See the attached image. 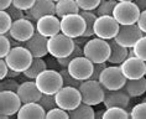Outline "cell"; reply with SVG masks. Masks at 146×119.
I'll use <instances>...</instances> for the list:
<instances>
[{
  "mask_svg": "<svg viewBox=\"0 0 146 119\" xmlns=\"http://www.w3.org/2000/svg\"><path fill=\"white\" fill-rule=\"evenodd\" d=\"M141 100H142V102H146V97H144V98H142Z\"/></svg>",
  "mask_w": 146,
  "mask_h": 119,
  "instance_id": "obj_50",
  "label": "cell"
},
{
  "mask_svg": "<svg viewBox=\"0 0 146 119\" xmlns=\"http://www.w3.org/2000/svg\"><path fill=\"white\" fill-rule=\"evenodd\" d=\"M86 31V20L79 13L61 17V32L68 37L77 39Z\"/></svg>",
  "mask_w": 146,
  "mask_h": 119,
  "instance_id": "obj_9",
  "label": "cell"
},
{
  "mask_svg": "<svg viewBox=\"0 0 146 119\" xmlns=\"http://www.w3.org/2000/svg\"><path fill=\"white\" fill-rule=\"evenodd\" d=\"M46 68H47V62L42 57H34L30 67H29L26 71H24L23 74L29 79H35L42 71H45Z\"/></svg>",
  "mask_w": 146,
  "mask_h": 119,
  "instance_id": "obj_25",
  "label": "cell"
},
{
  "mask_svg": "<svg viewBox=\"0 0 146 119\" xmlns=\"http://www.w3.org/2000/svg\"><path fill=\"white\" fill-rule=\"evenodd\" d=\"M105 67H107L105 62H103V63H94V66H93V73H92V76H90V79L98 81V79H99L100 73L103 72V70H104Z\"/></svg>",
  "mask_w": 146,
  "mask_h": 119,
  "instance_id": "obj_41",
  "label": "cell"
},
{
  "mask_svg": "<svg viewBox=\"0 0 146 119\" xmlns=\"http://www.w3.org/2000/svg\"><path fill=\"white\" fill-rule=\"evenodd\" d=\"M74 39L68 37L62 32L48 37V42H47L48 53L54 59H62V57L69 56L74 50Z\"/></svg>",
  "mask_w": 146,
  "mask_h": 119,
  "instance_id": "obj_3",
  "label": "cell"
},
{
  "mask_svg": "<svg viewBox=\"0 0 146 119\" xmlns=\"http://www.w3.org/2000/svg\"><path fill=\"white\" fill-rule=\"evenodd\" d=\"M6 11H8V14L10 16H11V19L15 21L17 19H23V17H25L24 15V10H21L19 8H16V6H14L13 4L9 6L8 9H6Z\"/></svg>",
  "mask_w": 146,
  "mask_h": 119,
  "instance_id": "obj_40",
  "label": "cell"
},
{
  "mask_svg": "<svg viewBox=\"0 0 146 119\" xmlns=\"http://www.w3.org/2000/svg\"><path fill=\"white\" fill-rule=\"evenodd\" d=\"M10 50H11L10 39L6 35L1 34V36H0V57H1V59H5L6 55L10 52Z\"/></svg>",
  "mask_w": 146,
  "mask_h": 119,
  "instance_id": "obj_36",
  "label": "cell"
},
{
  "mask_svg": "<svg viewBox=\"0 0 146 119\" xmlns=\"http://www.w3.org/2000/svg\"><path fill=\"white\" fill-rule=\"evenodd\" d=\"M9 70H10V68L8 66V63H6L5 59H1V60H0V79L6 78Z\"/></svg>",
  "mask_w": 146,
  "mask_h": 119,
  "instance_id": "obj_42",
  "label": "cell"
},
{
  "mask_svg": "<svg viewBox=\"0 0 146 119\" xmlns=\"http://www.w3.org/2000/svg\"><path fill=\"white\" fill-rule=\"evenodd\" d=\"M36 26L30 19H27L26 16L23 19H17L13 23L11 29H10L9 34L13 39H15L16 41L25 42L29 39H31V36L35 34Z\"/></svg>",
  "mask_w": 146,
  "mask_h": 119,
  "instance_id": "obj_13",
  "label": "cell"
},
{
  "mask_svg": "<svg viewBox=\"0 0 146 119\" xmlns=\"http://www.w3.org/2000/svg\"><path fill=\"white\" fill-rule=\"evenodd\" d=\"M119 66L123 74L127 79H137L145 77L146 74V62L136 56H129Z\"/></svg>",
  "mask_w": 146,
  "mask_h": 119,
  "instance_id": "obj_15",
  "label": "cell"
},
{
  "mask_svg": "<svg viewBox=\"0 0 146 119\" xmlns=\"http://www.w3.org/2000/svg\"><path fill=\"white\" fill-rule=\"evenodd\" d=\"M35 1L36 0H13V5L24 10V11H27L34 6Z\"/></svg>",
  "mask_w": 146,
  "mask_h": 119,
  "instance_id": "obj_39",
  "label": "cell"
},
{
  "mask_svg": "<svg viewBox=\"0 0 146 119\" xmlns=\"http://www.w3.org/2000/svg\"><path fill=\"white\" fill-rule=\"evenodd\" d=\"M47 42H48V37L35 31V34L31 36V39L23 42V45L31 52V55L34 57H45L48 53Z\"/></svg>",
  "mask_w": 146,
  "mask_h": 119,
  "instance_id": "obj_19",
  "label": "cell"
},
{
  "mask_svg": "<svg viewBox=\"0 0 146 119\" xmlns=\"http://www.w3.org/2000/svg\"><path fill=\"white\" fill-rule=\"evenodd\" d=\"M13 4V0H0V10H6Z\"/></svg>",
  "mask_w": 146,
  "mask_h": 119,
  "instance_id": "obj_44",
  "label": "cell"
},
{
  "mask_svg": "<svg viewBox=\"0 0 146 119\" xmlns=\"http://www.w3.org/2000/svg\"><path fill=\"white\" fill-rule=\"evenodd\" d=\"M79 92L82 96V102L89 106H98L103 103L105 97V88L100 84V82L90 78L82 81L79 86Z\"/></svg>",
  "mask_w": 146,
  "mask_h": 119,
  "instance_id": "obj_4",
  "label": "cell"
},
{
  "mask_svg": "<svg viewBox=\"0 0 146 119\" xmlns=\"http://www.w3.org/2000/svg\"><path fill=\"white\" fill-rule=\"evenodd\" d=\"M145 34L141 31V29L137 26V24L131 25H120L119 32L115 36V41L121 46H125L127 49H133L134 45L140 37H142Z\"/></svg>",
  "mask_w": 146,
  "mask_h": 119,
  "instance_id": "obj_12",
  "label": "cell"
},
{
  "mask_svg": "<svg viewBox=\"0 0 146 119\" xmlns=\"http://www.w3.org/2000/svg\"><path fill=\"white\" fill-rule=\"evenodd\" d=\"M38 103L45 108L46 112H48L50 109L57 107V103H56V99H54V94H42L41 99L38 100Z\"/></svg>",
  "mask_w": 146,
  "mask_h": 119,
  "instance_id": "obj_37",
  "label": "cell"
},
{
  "mask_svg": "<svg viewBox=\"0 0 146 119\" xmlns=\"http://www.w3.org/2000/svg\"><path fill=\"white\" fill-rule=\"evenodd\" d=\"M104 110H105V109H99V110H97V112H96V114H94V118H96V119H100V118H103V115H104Z\"/></svg>",
  "mask_w": 146,
  "mask_h": 119,
  "instance_id": "obj_48",
  "label": "cell"
},
{
  "mask_svg": "<svg viewBox=\"0 0 146 119\" xmlns=\"http://www.w3.org/2000/svg\"><path fill=\"white\" fill-rule=\"evenodd\" d=\"M87 37H84V36H79V37H77V39H74V42H76V45H79V46H84L86 44H87V41L88 40H86Z\"/></svg>",
  "mask_w": 146,
  "mask_h": 119,
  "instance_id": "obj_45",
  "label": "cell"
},
{
  "mask_svg": "<svg viewBox=\"0 0 146 119\" xmlns=\"http://www.w3.org/2000/svg\"><path fill=\"white\" fill-rule=\"evenodd\" d=\"M133 51L135 56L146 62V35H144L142 37L137 40L136 44L133 47Z\"/></svg>",
  "mask_w": 146,
  "mask_h": 119,
  "instance_id": "obj_30",
  "label": "cell"
},
{
  "mask_svg": "<svg viewBox=\"0 0 146 119\" xmlns=\"http://www.w3.org/2000/svg\"><path fill=\"white\" fill-rule=\"evenodd\" d=\"M32 59H34V56L31 55V52L23 45V46L11 47L10 52L5 57V61L10 70L23 73L24 71H26L30 67Z\"/></svg>",
  "mask_w": 146,
  "mask_h": 119,
  "instance_id": "obj_5",
  "label": "cell"
},
{
  "mask_svg": "<svg viewBox=\"0 0 146 119\" xmlns=\"http://www.w3.org/2000/svg\"><path fill=\"white\" fill-rule=\"evenodd\" d=\"M19 83L15 78H9L6 77L4 79H1V83H0V91H14L16 92L19 88Z\"/></svg>",
  "mask_w": 146,
  "mask_h": 119,
  "instance_id": "obj_35",
  "label": "cell"
},
{
  "mask_svg": "<svg viewBox=\"0 0 146 119\" xmlns=\"http://www.w3.org/2000/svg\"><path fill=\"white\" fill-rule=\"evenodd\" d=\"M116 0H104V1L100 3V5L97 8L96 14L98 16L102 15H113V11H114V8L116 5Z\"/></svg>",
  "mask_w": 146,
  "mask_h": 119,
  "instance_id": "obj_29",
  "label": "cell"
},
{
  "mask_svg": "<svg viewBox=\"0 0 146 119\" xmlns=\"http://www.w3.org/2000/svg\"><path fill=\"white\" fill-rule=\"evenodd\" d=\"M136 24H137V26L141 29V31L146 35V10L141 11V14H140V16H139V20H137Z\"/></svg>",
  "mask_w": 146,
  "mask_h": 119,
  "instance_id": "obj_43",
  "label": "cell"
},
{
  "mask_svg": "<svg viewBox=\"0 0 146 119\" xmlns=\"http://www.w3.org/2000/svg\"><path fill=\"white\" fill-rule=\"evenodd\" d=\"M81 13V9L76 0H60L56 1V15L60 17H63L68 14H76Z\"/></svg>",
  "mask_w": 146,
  "mask_h": 119,
  "instance_id": "obj_24",
  "label": "cell"
},
{
  "mask_svg": "<svg viewBox=\"0 0 146 119\" xmlns=\"http://www.w3.org/2000/svg\"><path fill=\"white\" fill-rule=\"evenodd\" d=\"M135 4L139 6V9L141 10V11H144L146 10V0H134Z\"/></svg>",
  "mask_w": 146,
  "mask_h": 119,
  "instance_id": "obj_46",
  "label": "cell"
},
{
  "mask_svg": "<svg viewBox=\"0 0 146 119\" xmlns=\"http://www.w3.org/2000/svg\"><path fill=\"white\" fill-rule=\"evenodd\" d=\"M93 66H94V63L92 61L83 55V56L73 59L69 62L67 70L74 78L79 79V81H86V79H89L90 76H92Z\"/></svg>",
  "mask_w": 146,
  "mask_h": 119,
  "instance_id": "obj_11",
  "label": "cell"
},
{
  "mask_svg": "<svg viewBox=\"0 0 146 119\" xmlns=\"http://www.w3.org/2000/svg\"><path fill=\"white\" fill-rule=\"evenodd\" d=\"M57 107H61L64 110H72L77 108L82 103V96L79 92V88H76L73 86H63L56 94H54Z\"/></svg>",
  "mask_w": 146,
  "mask_h": 119,
  "instance_id": "obj_8",
  "label": "cell"
},
{
  "mask_svg": "<svg viewBox=\"0 0 146 119\" xmlns=\"http://www.w3.org/2000/svg\"><path fill=\"white\" fill-rule=\"evenodd\" d=\"M109 45H110V56L108 59V62H110L111 64H121L129 57L130 49L118 44L114 39L109 40Z\"/></svg>",
  "mask_w": 146,
  "mask_h": 119,
  "instance_id": "obj_22",
  "label": "cell"
},
{
  "mask_svg": "<svg viewBox=\"0 0 146 119\" xmlns=\"http://www.w3.org/2000/svg\"><path fill=\"white\" fill-rule=\"evenodd\" d=\"M130 102H131V97L124 88L114 89V91L105 89V97L103 100V104L105 106V108L121 107L127 109V107L130 106Z\"/></svg>",
  "mask_w": 146,
  "mask_h": 119,
  "instance_id": "obj_18",
  "label": "cell"
},
{
  "mask_svg": "<svg viewBox=\"0 0 146 119\" xmlns=\"http://www.w3.org/2000/svg\"><path fill=\"white\" fill-rule=\"evenodd\" d=\"M81 10H86V11H94L100 5L102 0H76Z\"/></svg>",
  "mask_w": 146,
  "mask_h": 119,
  "instance_id": "obj_34",
  "label": "cell"
},
{
  "mask_svg": "<svg viewBox=\"0 0 146 119\" xmlns=\"http://www.w3.org/2000/svg\"><path fill=\"white\" fill-rule=\"evenodd\" d=\"M14 20L6 10H0V34H6L10 31Z\"/></svg>",
  "mask_w": 146,
  "mask_h": 119,
  "instance_id": "obj_31",
  "label": "cell"
},
{
  "mask_svg": "<svg viewBox=\"0 0 146 119\" xmlns=\"http://www.w3.org/2000/svg\"><path fill=\"white\" fill-rule=\"evenodd\" d=\"M16 92L23 103L38 102L42 97V93L38 89L37 86H36L35 81H25L23 83H20Z\"/></svg>",
  "mask_w": 146,
  "mask_h": 119,
  "instance_id": "obj_20",
  "label": "cell"
},
{
  "mask_svg": "<svg viewBox=\"0 0 146 119\" xmlns=\"http://www.w3.org/2000/svg\"><path fill=\"white\" fill-rule=\"evenodd\" d=\"M116 1H134V0H116Z\"/></svg>",
  "mask_w": 146,
  "mask_h": 119,
  "instance_id": "obj_49",
  "label": "cell"
},
{
  "mask_svg": "<svg viewBox=\"0 0 146 119\" xmlns=\"http://www.w3.org/2000/svg\"><path fill=\"white\" fill-rule=\"evenodd\" d=\"M52 1H54V3H56V1H60V0H52Z\"/></svg>",
  "mask_w": 146,
  "mask_h": 119,
  "instance_id": "obj_51",
  "label": "cell"
},
{
  "mask_svg": "<svg viewBox=\"0 0 146 119\" xmlns=\"http://www.w3.org/2000/svg\"><path fill=\"white\" fill-rule=\"evenodd\" d=\"M46 113L41 104L38 102H29V103H23V106L20 107L19 112H17L16 117L20 119H26V118H31V119H43L46 118Z\"/></svg>",
  "mask_w": 146,
  "mask_h": 119,
  "instance_id": "obj_21",
  "label": "cell"
},
{
  "mask_svg": "<svg viewBox=\"0 0 146 119\" xmlns=\"http://www.w3.org/2000/svg\"><path fill=\"white\" fill-rule=\"evenodd\" d=\"M46 15H56V3L52 0H36L34 6L26 11V17L37 21Z\"/></svg>",
  "mask_w": 146,
  "mask_h": 119,
  "instance_id": "obj_17",
  "label": "cell"
},
{
  "mask_svg": "<svg viewBox=\"0 0 146 119\" xmlns=\"http://www.w3.org/2000/svg\"><path fill=\"white\" fill-rule=\"evenodd\" d=\"M114 118L126 119V118H130V113L125 109V108H121V107H109V108H105L103 119H114Z\"/></svg>",
  "mask_w": 146,
  "mask_h": 119,
  "instance_id": "obj_28",
  "label": "cell"
},
{
  "mask_svg": "<svg viewBox=\"0 0 146 119\" xmlns=\"http://www.w3.org/2000/svg\"><path fill=\"white\" fill-rule=\"evenodd\" d=\"M23 106L17 92L14 91H0V115L17 114L20 107Z\"/></svg>",
  "mask_w": 146,
  "mask_h": 119,
  "instance_id": "obj_14",
  "label": "cell"
},
{
  "mask_svg": "<svg viewBox=\"0 0 146 119\" xmlns=\"http://www.w3.org/2000/svg\"><path fill=\"white\" fill-rule=\"evenodd\" d=\"M100 84L103 86L105 89L109 91H114V89H120L125 86L127 78L123 74L121 70H120L119 64H114V66H107L103 70V72L99 76Z\"/></svg>",
  "mask_w": 146,
  "mask_h": 119,
  "instance_id": "obj_7",
  "label": "cell"
},
{
  "mask_svg": "<svg viewBox=\"0 0 146 119\" xmlns=\"http://www.w3.org/2000/svg\"><path fill=\"white\" fill-rule=\"evenodd\" d=\"M120 24L115 20L113 15L98 16L94 24V35L104 40H113L118 35Z\"/></svg>",
  "mask_w": 146,
  "mask_h": 119,
  "instance_id": "obj_10",
  "label": "cell"
},
{
  "mask_svg": "<svg viewBox=\"0 0 146 119\" xmlns=\"http://www.w3.org/2000/svg\"><path fill=\"white\" fill-rule=\"evenodd\" d=\"M93 106H89L84 102H82L77 108L69 110V118L72 119H94L96 112L93 110Z\"/></svg>",
  "mask_w": 146,
  "mask_h": 119,
  "instance_id": "obj_26",
  "label": "cell"
},
{
  "mask_svg": "<svg viewBox=\"0 0 146 119\" xmlns=\"http://www.w3.org/2000/svg\"><path fill=\"white\" fill-rule=\"evenodd\" d=\"M36 31L46 37H51L61 32V19L57 15H46L35 24Z\"/></svg>",
  "mask_w": 146,
  "mask_h": 119,
  "instance_id": "obj_16",
  "label": "cell"
},
{
  "mask_svg": "<svg viewBox=\"0 0 146 119\" xmlns=\"http://www.w3.org/2000/svg\"><path fill=\"white\" fill-rule=\"evenodd\" d=\"M130 118L133 119H145L146 118V102H141L135 104L129 110Z\"/></svg>",
  "mask_w": 146,
  "mask_h": 119,
  "instance_id": "obj_32",
  "label": "cell"
},
{
  "mask_svg": "<svg viewBox=\"0 0 146 119\" xmlns=\"http://www.w3.org/2000/svg\"><path fill=\"white\" fill-rule=\"evenodd\" d=\"M46 118H58V119H67L69 118V113L67 110L62 109L61 107H54L46 113Z\"/></svg>",
  "mask_w": 146,
  "mask_h": 119,
  "instance_id": "obj_38",
  "label": "cell"
},
{
  "mask_svg": "<svg viewBox=\"0 0 146 119\" xmlns=\"http://www.w3.org/2000/svg\"><path fill=\"white\" fill-rule=\"evenodd\" d=\"M60 72L62 74V78H63V84L64 86H73V87H76V88H79L82 81H79V79L73 77V76L68 72L67 68H61Z\"/></svg>",
  "mask_w": 146,
  "mask_h": 119,
  "instance_id": "obj_33",
  "label": "cell"
},
{
  "mask_svg": "<svg viewBox=\"0 0 146 119\" xmlns=\"http://www.w3.org/2000/svg\"><path fill=\"white\" fill-rule=\"evenodd\" d=\"M102 1H104V0H102Z\"/></svg>",
  "mask_w": 146,
  "mask_h": 119,
  "instance_id": "obj_52",
  "label": "cell"
},
{
  "mask_svg": "<svg viewBox=\"0 0 146 119\" xmlns=\"http://www.w3.org/2000/svg\"><path fill=\"white\" fill-rule=\"evenodd\" d=\"M36 86L42 94H56L63 87V78L60 71L46 68L35 78Z\"/></svg>",
  "mask_w": 146,
  "mask_h": 119,
  "instance_id": "obj_1",
  "label": "cell"
},
{
  "mask_svg": "<svg viewBox=\"0 0 146 119\" xmlns=\"http://www.w3.org/2000/svg\"><path fill=\"white\" fill-rule=\"evenodd\" d=\"M141 10L135 4V1H118L113 11V16L120 25L136 24Z\"/></svg>",
  "mask_w": 146,
  "mask_h": 119,
  "instance_id": "obj_6",
  "label": "cell"
},
{
  "mask_svg": "<svg viewBox=\"0 0 146 119\" xmlns=\"http://www.w3.org/2000/svg\"><path fill=\"white\" fill-rule=\"evenodd\" d=\"M21 73L20 72H17V71H14V70H9L8 72V76L6 77H9V78H16V77H19Z\"/></svg>",
  "mask_w": 146,
  "mask_h": 119,
  "instance_id": "obj_47",
  "label": "cell"
},
{
  "mask_svg": "<svg viewBox=\"0 0 146 119\" xmlns=\"http://www.w3.org/2000/svg\"><path fill=\"white\" fill-rule=\"evenodd\" d=\"M83 55L89 59L93 63L107 62L110 56V45L108 40L97 37L90 39L83 46Z\"/></svg>",
  "mask_w": 146,
  "mask_h": 119,
  "instance_id": "obj_2",
  "label": "cell"
},
{
  "mask_svg": "<svg viewBox=\"0 0 146 119\" xmlns=\"http://www.w3.org/2000/svg\"><path fill=\"white\" fill-rule=\"evenodd\" d=\"M145 77H146V74H145Z\"/></svg>",
  "mask_w": 146,
  "mask_h": 119,
  "instance_id": "obj_53",
  "label": "cell"
},
{
  "mask_svg": "<svg viewBox=\"0 0 146 119\" xmlns=\"http://www.w3.org/2000/svg\"><path fill=\"white\" fill-rule=\"evenodd\" d=\"M79 14H81L86 20V31L83 32L82 36L88 39L94 35V24H96L98 15L96 14V11H86V10H81Z\"/></svg>",
  "mask_w": 146,
  "mask_h": 119,
  "instance_id": "obj_27",
  "label": "cell"
},
{
  "mask_svg": "<svg viewBox=\"0 0 146 119\" xmlns=\"http://www.w3.org/2000/svg\"><path fill=\"white\" fill-rule=\"evenodd\" d=\"M123 88L129 93L131 98L141 97L146 92V77H141L137 79H127Z\"/></svg>",
  "mask_w": 146,
  "mask_h": 119,
  "instance_id": "obj_23",
  "label": "cell"
}]
</instances>
